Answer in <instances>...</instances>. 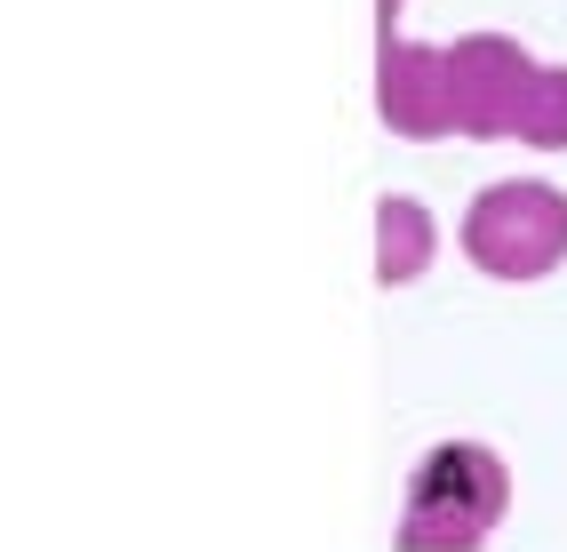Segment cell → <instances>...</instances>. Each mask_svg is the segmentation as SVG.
Masks as SVG:
<instances>
[{
  "label": "cell",
  "mask_w": 567,
  "mask_h": 552,
  "mask_svg": "<svg viewBox=\"0 0 567 552\" xmlns=\"http://www.w3.org/2000/svg\"><path fill=\"white\" fill-rule=\"evenodd\" d=\"M504 521V464L456 440V449H432L408 472V504H400V552H480L487 529Z\"/></svg>",
  "instance_id": "6da1fadb"
},
{
  "label": "cell",
  "mask_w": 567,
  "mask_h": 552,
  "mask_svg": "<svg viewBox=\"0 0 567 552\" xmlns=\"http://www.w3.org/2000/svg\"><path fill=\"white\" fill-rule=\"evenodd\" d=\"M456 241L487 280H536L567 256V201L551 184H487L464 208Z\"/></svg>",
  "instance_id": "7a4b0ae2"
},
{
  "label": "cell",
  "mask_w": 567,
  "mask_h": 552,
  "mask_svg": "<svg viewBox=\"0 0 567 552\" xmlns=\"http://www.w3.org/2000/svg\"><path fill=\"white\" fill-rule=\"evenodd\" d=\"M447 104H456V136H519L527 89H536V64L519 57V41L504 32H464L447 41Z\"/></svg>",
  "instance_id": "3957f363"
},
{
  "label": "cell",
  "mask_w": 567,
  "mask_h": 552,
  "mask_svg": "<svg viewBox=\"0 0 567 552\" xmlns=\"http://www.w3.org/2000/svg\"><path fill=\"white\" fill-rule=\"evenodd\" d=\"M375 121L408 144H432L456 129V104H447V57L432 41H408L384 32L375 41Z\"/></svg>",
  "instance_id": "277c9868"
},
{
  "label": "cell",
  "mask_w": 567,
  "mask_h": 552,
  "mask_svg": "<svg viewBox=\"0 0 567 552\" xmlns=\"http://www.w3.org/2000/svg\"><path fill=\"white\" fill-rule=\"evenodd\" d=\"M440 256V216L415 193H384L375 201V288H415Z\"/></svg>",
  "instance_id": "5b68a950"
},
{
  "label": "cell",
  "mask_w": 567,
  "mask_h": 552,
  "mask_svg": "<svg viewBox=\"0 0 567 552\" xmlns=\"http://www.w3.org/2000/svg\"><path fill=\"white\" fill-rule=\"evenodd\" d=\"M527 144H567V72H536L527 89V113H519Z\"/></svg>",
  "instance_id": "8992f818"
},
{
  "label": "cell",
  "mask_w": 567,
  "mask_h": 552,
  "mask_svg": "<svg viewBox=\"0 0 567 552\" xmlns=\"http://www.w3.org/2000/svg\"><path fill=\"white\" fill-rule=\"evenodd\" d=\"M400 17H408V0H375V41H384V32H400Z\"/></svg>",
  "instance_id": "52a82bcc"
}]
</instances>
